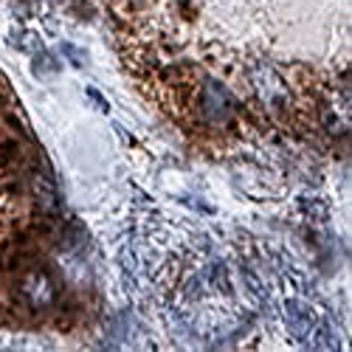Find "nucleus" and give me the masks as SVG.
<instances>
[{"mask_svg": "<svg viewBox=\"0 0 352 352\" xmlns=\"http://www.w3.org/2000/svg\"><path fill=\"white\" fill-rule=\"evenodd\" d=\"M200 110H203V116H206V122L226 124L234 116V99L220 82L209 79L206 85H203V94H200Z\"/></svg>", "mask_w": 352, "mask_h": 352, "instance_id": "obj_1", "label": "nucleus"}, {"mask_svg": "<svg viewBox=\"0 0 352 352\" xmlns=\"http://www.w3.org/2000/svg\"><path fill=\"white\" fill-rule=\"evenodd\" d=\"M20 293H23V299L32 305L34 310H45L54 305L56 299V282L48 271H28L20 282Z\"/></svg>", "mask_w": 352, "mask_h": 352, "instance_id": "obj_2", "label": "nucleus"}, {"mask_svg": "<svg viewBox=\"0 0 352 352\" xmlns=\"http://www.w3.org/2000/svg\"><path fill=\"white\" fill-rule=\"evenodd\" d=\"M282 316H285V327L293 336H296V338H302V341H307V336L313 333V327L321 321L318 313L307 302H302V299H287L285 307H282Z\"/></svg>", "mask_w": 352, "mask_h": 352, "instance_id": "obj_3", "label": "nucleus"}, {"mask_svg": "<svg viewBox=\"0 0 352 352\" xmlns=\"http://www.w3.org/2000/svg\"><path fill=\"white\" fill-rule=\"evenodd\" d=\"M251 82L256 87V94L259 99L265 102V104H285L287 102V87L282 82V76L271 68V65H256L254 74H251Z\"/></svg>", "mask_w": 352, "mask_h": 352, "instance_id": "obj_4", "label": "nucleus"}, {"mask_svg": "<svg viewBox=\"0 0 352 352\" xmlns=\"http://www.w3.org/2000/svg\"><path fill=\"white\" fill-rule=\"evenodd\" d=\"M32 186H34V200H37V206H40L45 214H54L56 206H60V195H56L54 181L48 178V175L40 172V175H34Z\"/></svg>", "mask_w": 352, "mask_h": 352, "instance_id": "obj_5", "label": "nucleus"}]
</instances>
